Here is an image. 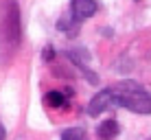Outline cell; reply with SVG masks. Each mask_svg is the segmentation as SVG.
Wrapping results in <instances>:
<instances>
[{
    "mask_svg": "<svg viewBox=\"0 0 151 140\" xmlns=\"http://www.w3.org/2000/svg\"><path fill=\"white\" fill-rule=\"evenodd\" d=\"M44 103L48 107H61L66 103V96L61 94V92H57V90H53V92H48V94L44 96Z\"/></svg>",
    "mask_w": 151,
    "mask_h": 140,
    "instance_id": "9",
    "label": "cell"
},
{
    "mask_svg": "<svg viewBox=\"0 0 151 140\" xmlns=\"http://www.w3.org/2000/svg\"><path fill=\"white\" fill-rule=\"evenodd\" d=\"M118 131H121V127H118V123L114 121V118L101 121V125L96 127V136L101 138V140H112V138H116Z\"/></svg>",
    "mask_w": 151,
    "mask_h": 140,
    "instance_id": "5",
    "label": "cell"
},
{
    "mask_svg": "<svg viewBox=\"0 0 151 140\" xmlns=\"http://www.w3.org/2000/svg\"><path fill=\"white\" fill-rule=\"evenodd\" d=\"M7 138V131H4V125H2V121H0V140H4Z\"/></svg>",
    "mask_w": 151,
    "mask_h": 140,
    "instance_id": "11",
    "label": "cell"
},
{
    "mask_svg": "<svg viewBox=\"0 0 151 140\" xmlns=\"http://www.w3.org/2000/svg\"><path fill=\"white\" fill-rule=\"evenodd\" d=\"M61 140H90V138H88L86 129H81V127H70V129H66V131L61 134Z\"/></svg>",
    "mask_w": 151,
    "mask_h": 140,
    "instance_id": "8",
    "label": "cell"
},
{
    "mask_svg": "<svg viewBox=\"0 0 151 140\" xmlns=\"http://www.w3.org/2000/svg\"><path fill=\"white\" fill-rule=\"evenodd\" d=\"M57 29L59 31H64V33H68L70 37H75L77 33H79V24L75 22V20L70 18V15H64V18L57 22Z\"/></svg>",
    "mask_w": 151,
    "mask_h": 140,
    "instance_id": "7",
    "label": "cell"
},
{
    "mask_svg": "<svg viewBox=\"0 0 151 140\" xmlns=\"http://www.w3.org/2000/svg\"><path fill=\"white\" fill-rule=\"evenodd\" d=\"M66 57H68V59H70L79 70H81V68H88V61H90V53H88L86 48H72V50L66 53Z\"/></svg>",
    "mask_w": 151,
    "mask_h": 140,
    "instance_id": "6",
    "label": "cell"
},
{
    "mask_svg": "<svg viewBox=\"0 0 151 140\" xmlns=\"http://www.w3.org/2000/svg\"><path fill=\"white\" fill-rule=\"evenodd\" d=\"M110 94V105H118L134 114H151V92L136 81H118L105 88Z\"/></svg>",
    "mask_w": 151,
    "mask_h": 140,
    "instance_id": "1",
    "label": "cell"
},
{
    "mask_svg": "<svg viewBox=\"0 0 151 140\" xmlns=\"http://www.w3.org/2000/svg\"><path fill=\"white\" fill-rule=\"evenodd\" d=\"M96 9H99L96 0H70V13L68 15L77 24H81L83 20H90L96 13Z\"/></svg>",
    "mask_w": 151,
    "mask_h": 140,
    "instance_id": "3",
    "label": "cell"
},
{
    "mask_svg": "<svg viewBox=\"0 0 151 140\" xmlns=\"http://www.w3.org/2000/svg\"><path fill=\"white\" fill-rule=\"evenodd\" d=\"M107 107H112L110 105V94H107V90H101L99 94L92 96L90 103H88V114H90V116H99V114L105 112Z\"/></svg>",
    "mask_w": 151,
    "mask_h": 140,
    "instance_id": "4",
    "label": "cell"
},
{
    "mask_svg": "<svg viewBox=\"0 0 151 140\" xmlns=\"http://www.w3.org/2000/svg\"><path fill=\"white\" fill-rule=\"evenodd\" d=\"M42 57H44V61H50L55 57V50H53V46H46L44 48V53H42Z\"/></svg>",
    "mask_w": 151,
    "mask_h": 140,
    "instance_id": "10",
    "label": "cell"
},
{
    "mask_svg": "<svg viewBox=\"0 0 151 140\" xmlns=\"http://www.w3.org/2000/svg\"><path fill=\"white\" fill-rule=\"evenodd\" d=\"M0 35L9 48H18L22 27H20V7L15 0H0Z\"/></svg>",
    "mask_w": 151,
    "mask_h": 140,
    "instance_id": "2",
    "label": "cell"
}]
</instances>
